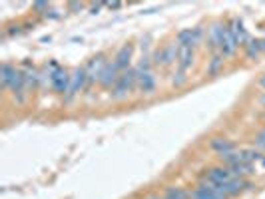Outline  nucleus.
Returning a JSON list of instances; mask_svg holds the SVG:
<instances>
[{
  "instance_id": "f257e3e1",
  "label": "nucleus",
  "mask_w": 265,
  "mask_h": 199,
  "mask_svg": "<svg viewBox=\"0 0 265 199\" xmlns=\"http://www.w3.org/2000/svg\"><path fill=\"white\" fill-rule=\"evenodd\" d=\"M136 88H138V72H136V68H128L120 74V80L112 90V98L114 100H126Z\"/></svg>"
},
{
  "instance_id": "f03ea898",
  "label": "nucleus",
  "mask_w": 265,
  "mask_h": 199,
  "mask_svg": "<svg viewBox=\"0 0 265 199\" xmlns=\"http://www.w3.org/2000/svg\"><path fill=\"white\" fill-rule=\"evenodd\" d=\"M178 42H170V44H164L160 46L153 52V66H160V68H170L174 62H178Z\"/></svg>"
},
{
  "instance_id": "7ed1b4c3",
  "label": "nucleus",
  "mask_w": 265,
  "mask_h": 199,
  "mask_svg": "<svg viewBox=\"0 0 265 199\" xmlns=\"http://www.w3.org/2000/svg\"><path fill=\"white\" fill-rule=\"evenodd\" d=\"M189 199H227L216 183H209L205 179H199V183L189 191Z\"/></svg>"
},
{
  "instance_id": "20e7f679",
  "label": "nucleus",
  "mask_w": 265,
  "mask_h": 199,
  "mask_svg": "<svg viewBox=\"0 0 265 199\" xmlns=\"http://www.w3.org/2000/svg\"><path fill=\"white\" fill-rule=\"evenodd\" d=\"M50 84L58 94H68V88H70V78L68 72L64 68H60L58 64H50Z\"/></svg>"
},
{
  "instance_id": "39448f33",
  "label": "nucleus",
  "mask_w": 265,
  "mask_h": 199,
  "mask_svg": "<svg viewBox=\"0 0 265 199\" xmlns=\"http://www.w3.org/2000/svg\"><path fill=\"white\" fill-rule=\"evenodd\" d=\"M218 52L224 56V58H233L235 52H237V42L231 34V30L226 26L224 32H222V38H220V46H218Z\"/></svg>"
},
{
  "instance_id": "423d86ee",
  "label": "nucleus",
  "mask_w": 265,
  "mask_h": 199,
  "mask_svg": "<svg viewBox=\"0 0 265 199\" xmlns=\"http://www.w3.org/2000/svg\"><path fill=\"white\" fill-rule=\"evenodd\" d=\"M120 68L116 66V62L112 60V62H108L106 64V68H104V72H102V76H100V86L102 88H106V90H114V86L118 84V80H120Z\"/></svg>"
},
{
  "instance_id": "0eeeda50",
  "label": "nucleus",
  "mask_w": 265,
  "mask_h": 199,
  "mask_svg": "<svg viewBox=\"0 0 265 199\" xmlns=\"http://www.w3.org/2000/svg\"><path fill=\"white\" fill-rule=\"evenodd\" d=\"M106 62L104 60V54H98V56H94L88 64H86V78H88V86H92L94 82H100V76H102V72H104V68H106Z\"/></svg>"
},
{
  "instance_id": "6e6552de",
  "label": "nucleus",
  "mask_w": 265,
  "mask_h": 199,
  "mask_svg": "<svg viewBox=\"0 0 265 199\" xmlns=\"http://www.w3.org/2000/svg\"><path fill=\"white\" fill-rule=\"evenodd\" d=\"M88 84V78H86V70L84 68H76L72 78H70V88H68V94H66V102H72V100L80 94V90Z\"/></svg>"
},
{
  "instance_id": "1a4fd4ad",
  "label": "nucleus",
  "mask_w": 265,
  "mask_h": 199,
  "mask_svg": "<svg viewBox=\"0 0 265 199\" xmlns=\"http://www.w3.org/2000/svg\"><path fill=\"white\" fill-rule=\"evenodd\" d=\"M203 30L201 28H186V30H180L178 36H176V42L178 46H184V48H193L199 38H201Z\"/></svg>"
},
{
  "instance_id": "9d476101",
  "label": "nucleus",
  "mask_w": 265,
  "mask_h": 199,
  "mask_svg": "<svg viewBox=\"0 0 265 199\" xmlns=\"http://www.w3.org/2000/svg\"><path fill=\"white\" fill-rule=\"evenodd\" d=\"M136 72H138V88H140V92L146 94V96H151L155 92V76H153V72L151 70H138V68H136Z\"/></svg>"
},
{
  "instance_id": "9b49d317",
  "label": "nucleus",
  "mask_w": 265,
  "mask_h": 199,
  "mask_svg": "<svg viewBox=\"0 0 265 199\" xmlns=\"http://www.w3.org/2000/svg\"><path fill=\"white\" fill-rule=\"evenodd\" d=\"M209 147H211V152L218 154V158L227 156V154H231V152H235V149H237L235 143L226 139V137H214V139H211V143H209Z\"/></svg>"
},
{
  "instance_id": "f8f14e48",
  "label": "nucleus",
  "mask_w": 265,
  "mask_h": 199,
  "mask_svg": "<svg viewBox=\"0 0 265 199\" xmlns=\"http://www.w3.org/2000/svg\"><path fill=\"white\" fill-rule=\"evenodd\" d=\"M229 30H231V34H233V38H235V42H237V46H247V42L251 40L249 38V34H247V30L243 28V22L239 20V18H233L231 20V26H227Z\"/></svg>"
},
{
  "instance_id": "ddd939ff",
  "label": "nucleus",
  "mask_w": 265,
  "mask_h": 199,
  "mask_svg": "<svg viewBox=\"0 0 265 199\" xmlns=\"http://www.w3.org/2000/svg\"><path fill=\"white\" fill-rule=\"evenodd\" d=\"M176 64H178V70L188 72L193 66V48L180 46V50H178V62Z\"/></svg>"
},
{
  "instance_id": "4468645a",
  "label": "nucleus",
  "mask_w": 265,
  "mask_h": 199,
  "mask_svg": "<svg viewBox=\"0 0 265 199\" xmlns=\"http://www.w3.org/2000/svg\"><path fill=\"white\" fill-rule=\"evenodd\" d=\"M132 52H134V48H132V44H124V46L120 48V52L116 54L114 62H116V66L120 68V72H124V70H128V68H130V60H132Z\"/></svg>"
},
{
  "instance_id": "2eb2a0df",
  "label": "nucleus",
  "mask_w": 265,
  "mask_h": 199,
  "mask_svg": "<svg viewBox=\"0 0 265 199\" xmlns=\"http://www.w3.org/2000/svg\"><path fill=\"white\" fill-rule=\"evenodd\" d=\"M164 199H189V191H186L178 185H168L164 191Z\"/></svg>"
},
{
  "instance_id": "dca6fc26",
  "label": "nucleus",
  "mask_w": 265,
  "mask_h": 199,
  "mask_svg": "<svg viewBox=\"0 0 265 199\" xmlns=\"http://www.w3.org/2000/svg\"><path fill=\"white\" fill-rule=\"evenodd\" d=\"M16 72V68L12 66V64H8V62H4L2 64V68H0V82H2V88L6 90L8 88V84H10V78H12V74Z\"/></svg>"
},
{
  "instance_id": "f3484780",
  "label": "nucleus",
  "mask_w": 265,
  "mask_h": 199,
  "mask_svg": "<svg viewBox=\"0 0 265 199\" xmlns=\"http://www.w3.org/2000/svg\"><path fill=\"white\" fill-rule=\"evenodd\" d=\"M259 52H263V50H261V40H249L247 46H245V56L249 60H253V58L259 56Z\"/></svg>"
},
{
  "instance_id": "a211bd4d",
  "label": "nucleus",
  "mask_w": 265,
  "mask_h": 199,
  "mask_svg": "<svg viewBox=\"0 0 265 199\" xmlns=\"http://www.w3.org/2000/svg\"><path fill=\"white\" fill-rule=\"evenodd\" d=\"M222 66H224V56L218 52L214 58L209 60V66H207V74H209V76H216V74L222 70Z\"/></svg>"
},
{
  "instance_id": "6ab92c4d",
  "label": "nucleus",
  "mask_w": 265,
  "mask_h": 199,
  "mask_svg": "<svg viewBox=\"0 0 265 199\" xmlns=\"http://www.w3.org/2000/svg\"><path fill=\"white\" fill-rule=\"evenodd\" d=\"M186 82H188V72H182V70H178V72L174 74V78H172V84H174L176 88H182Z\"/></svg>"
},
{
  "instance_id": "aec40b11",
  "label": "nucleus",
  "mask_w": 265,
  "mask_h": 199,
  "mask_svg": "<svg viewBox=\"0 0 265 199\" xmlns=\"http://www.w3.org/2000/svg\"><path fill=\"white\" fill-rule=\"evenodd\" d=\"M255 145H257V149L265 152V130H261V132L257 133V137H255Z\"/></svg>"
},
{
  "instance_id": "412c9836",
  "label": "nucleus",
  "mask_w": 265,
  "mask_h": 199,
  "mask_svg": "<svg viewBox=\"0 0 265 199\" xmlns=\"http://www.w3.org/2000/svg\"><path fill=\"white\" fill-rule=\"evenodd\" d=\"M104 6H106V8H110V10H118V8H122L120 2H106Z\"/></svg>"
},
{
  "instance_id": "4be33fe9",
  "label": "nucleus",
  "mask_w": 265,
  "mask_h": 199,
  "mask_svg": "<svg viewBox=\"0 0 265 199\" xmlns=\"http://www.w3.org/2000/svg\"><path fill=\"white\" fill-rule=\"evenodd\" d=\"M44 8H48L46 2H36V4H34V10H44Z\"/></svg>"
},
{
  "instance_id": "5701e85b",
  "label": "nucleus",
  "mask_w": 265,
  "mask_h": 199,
  "mask_svg": "<svg viewBox=\"0 0 265 199\" xmlns=\"http://www.w3.org/2000/svg\"><path fill=\"white\" fill-rule=\"evenodd\" d=\"M70 8H72V10H82V8H84V4H78V2H72V4H70Z\"/></svg>"
},
{
  "instance_id": "b1692460",
  "label": "nucleus",
  "mask_w": 265,
  "mask_h": 199,
  "mask_svg": "<svg viewBox=\"0 0 265 199\" xmlns=\"http://www.w3.org/2000/svg\"><path fill=\"white\" fill-rule=\"evenodd\" d=\"M102 6H104V4H92V6H90V10H92V12H98Z\"/></svg>"
},
{
  "instance_id": "393cba45",
  "label": "nucleus",
  "mask_w": 265,
  "mask_h": 199,
  "mask_svg": "<svg viewBox=\"0 0 265 199\" xmlns=\"http://www.w3.org/2000/svg\"><path fill=\"white\" fill-rule=\"evenodd\" d=\"M259 88L265 90V76H261V80H259Z\"/></svg>"
},
{
  "instance_id": "a878e982",
  "label": "nucleus",
  "mask_w": 265,
  "mask_h": 199,
  "mask_svg": "<svg viewBox=\"0 0 265 199\" xmlns=\"http://www.w3.org/2000/svg\"><path fill=\"white\" fill-rule=\"evenodd\" d=\"M259 102H261V106H263V108H265V92H263V96H261V98H259Z\"/></svg>"
},
{
  "instance_id": "bb28decb",
  "label": "nucleus",
  "mask_w": 265,
  "mask_h": 199,
  "mask_svg": "<svg viewBox=\"0 0 265 199\" xmlns=\"http://www.w3.org/2000/svg\"><path fill=\"white\" fill-rule=\"evenodd\" d=\"M261 50H265V38L261 40Z\"/></svg>"
},
{
  "instance_id": "cd10ccee",
  "label": "nucleus",
  "mask_w": 265,
  "mask_h": 199,
  "mask_svg": "<svg viewBox=\"0 0 265 199\" xmlns=\"http://www.w3.org/2000/svg\"><path fill=\"white\" fill-rule=\"evenodd\" d=\"M150 199H164V197H155V195H151V197H150Z\"/></svg>"
}]
</instances>
